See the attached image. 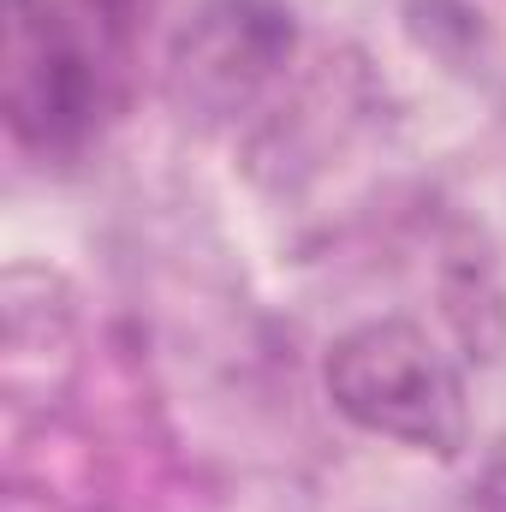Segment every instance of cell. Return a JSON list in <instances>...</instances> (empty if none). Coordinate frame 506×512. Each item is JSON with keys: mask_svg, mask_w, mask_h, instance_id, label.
<instances>
[{"mask_svg": "<svg viewBox=\"0 0 506 512\" xmlns=\"http://www.w3.org/2000/svg\"><path fill=\"white\" fill-rule=\"evenodd\" d=\"M322 382L340 417L411 453L453 459L471 435V399L453 358L405 316L364 322L328 346Z\"/></svg>", "mask_w": 506, "mask_h": 512, "instance_id": "6da1fadb", "label": "cell"}, {"mask_svg": "<svg viewBox=\"0 0 506 512\" xmlns=\"http://www.w3.org/2000/svg\"><path fill=\"white\" fill-rule=\"evenodd\" d=\"M96 18L66 0H12L6 12V126L24 149L66 155L78 149L102 108V54Z\"/></svg>", "mask_w": 506, "mask_h": 512, "instance_id": "7a4b0ae2", "label": "cell"}, {"mask_svg": "<svg viewBox=\"0 0 506 512\" xmlns=\"http://www.w3.org/2000/svg\"><path fill=\"white\" fill-rule=\"evenodd\" d=\"M286 54H292V18L274 0H221L203 12V30H197L185 72L197 84H215L233 102L256 78H268Z\"/></svg>", "mask_w": 506, "mask_h": 512, "instance_id": "3957f363", "label": "cell"}, {"mask_svg": "<svg viewBox=\"0 0 506 512\" xmlns=\"http://www.w3.org/2000/svg\"><path fill=\"white\" fill-rule=\"evenodd\" d=\"M78 6L96 18V30H108V36H114V48H126L131 36L155 18V6H161V0H78Z\"/></svg>", "mask_w": 506, "mask_h": 512, "instance_id": "277c9868", "label": "cell"}]
</instances>
